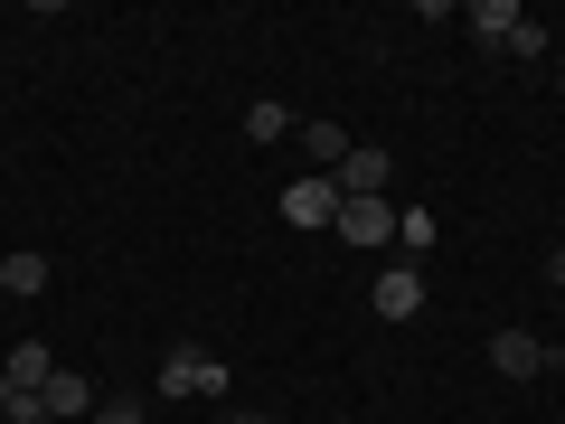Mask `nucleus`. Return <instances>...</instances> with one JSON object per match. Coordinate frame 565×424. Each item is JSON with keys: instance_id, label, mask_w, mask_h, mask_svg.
I'll use <instances>...</instances> for the list:
<instances>
[{"instance_id": "nucleus-1", "label": "nucleus", "mask_w": 565, "mask_h": 424, "mask_svg": "<svg viewBox=\"0 0 565 424\" xmlns=\"http://www.w3.org/2000/svg\"><path fill=\"white\" fill-rule=\"evenodd\" d=\"M471 39L500 47V57H546V29L527 20L519 0H471Z\"/></svg>"}, {"instance_id": "nucleus-2", "label": "nucleus", "mask_w": 565, "mask_h": 424, "mask_svg": "<svg viewBox=\"0 0 565 424\" xmlns=\"http://www.w3.org/2000/svg\"><path fill=\"white\" fill-rule=\"evenodd\" d=\"M226 386H236V378H226V359H217V349H199V340H180L161 359V396H226Z\"/></svg>"}, {"instance_id": "nucleus-3", "label": "nucleus", "mask_w": 565, "mask_h": 424, "mask_svg": "<svg viewBox=\"0 0 565 424\" xmlns=\"http://www.w3.org/2000/svg\"><path fill=\"white\" fill-rule=\"evenodd\" d=\"M330 226H340L349 255H377V245H396V208H386V199H340V218H330Z\"/></svg>"}, {"instance_id": "nucleus-4", "label": "nucleus", "mask_w": 565, "mask_h": 424, "mask_svg": "<svg viewBox=\"0 0 565 424\" xmlns=\"http://www.w3.org/2000/svg\"><path fill=\"white\" fill-rule=\"evenodd\" d=\"M340 180V199H386V180H396V151L386 141H349V161L330 170Z\"/></svg>"}, {"instance_id": "nucleus-5", "label": "nucleus", "mask_w": 565, "mask_h": 424, "mask_svg": "<svg viewBox=\"0 0 565 424\" xmlns=\"http://www.w3.org/2000/svg\"><path fill=\"white\" fill-rule=\"evenodd\" d=\"M490 368H500V378H546L556 349H546L537 330H490Z\"/></svg>"}, {"instance_id": "nucleus-6", "label": "nucleus", "mask_w": 565, "mask_h": 424, "mask_svg": "<svg viewBox=\"0 0 565 424\" xmlns=\"http://www.w3.org/2000/svg\"><path fill=\"white\" fill-rule=\"evenodd\" d=\"M367 303H377V321H415V311H424V274H415V264H386Z\"/></svg>"}, {"instance_id": "nucleus-7", "label": "nucleus", "mask_w": 565, "mask_h": 424, "mask_svg": "<svg viewBox=\"0 0 565 424\" xmlns=\"http://www.w3.org/2000/svg\"><path fill=\"white\" fill-rule=\"evenodd\" d=\"M282 218H292V226H330V218H340V180H330V170H321V180H292V189H282Z\"/></svg>"}, {"instance_id": "nucleus-8", "label": "nucleus", "mask_w": 565, "mask_h": 424, "mask_svg": "<svg viewBox=\"0 0 565 424\" xmlns=\"http://www.w3.org/2000/svg\"><path fill=\"white\" fill-rule=\"evenodd\" d=\"M0 378H20V386H47V378H57V349H47V340H20L10 359H0Z\"/></svg>"}, {"instance_id": "nucleus-9", "label": "nucleus", "mask_w": 565, "mask_h": 424, "mask_svg": "<svg viewBox=\"0 0 565 424\" xmlns=\"http://www.w3.org/2000/svg\"><path fill=\"white\" fill-rule=\"evenodd\" d=\"M39 396H47V415H95V386H85L76 368H57V378H47Z\"/></svg>"}, {"instance_id": "nucleus-10", "label": "nucleus", "mask_w": 565, "mask_h": 424, "mask_svg": "<svg viewBox=\"0 0 565 424\" xmlns=\"http://www.w3.org/2000/svg\"><path fill=\"white\" fill-rule=\"evenodd\" d=\"M0 293H20V303L47 293V255H29V245H20V255H0Z\"/></svg>"}, {"instance_id": "nucleus-11", "label": "nucleus", "mask_w": 565, "mask_h": 424, "mask_svg": "<svg viewBox=\"0 0 565 424\" xmlns=\"http://www.w3.org/2000/svg\"><path fill=\"white\" fill-rule=\"evenodd\" d=\"M302 151H311L321 170H340V161H349V132H340V123H302Z\"/></svg>"}, {"instance_id": "nucleus-12", "label": "nucleus", "mask_w": 565, "mask_h": 424, "mask_svg": "<svg viewBox=\"0 0 565 424\" xmlns=\"http://www.w3.org/2000/svg\"><path fill=\"white\" fill-rule=\"evenodd\" d=\"M0 415H10V424H47V396L20 386V378H0Z\"/></svg>"}, {"instance_id": "nucleus-13", "label": "nucleus", "mask_w": 565, "mask_h": 424, "mask_svg": "<svg viewBox=\"0 0 565 424\" xmlns=\"http://www.w3.org/2000/svg\"><path fill=\"white\" fill-rule=\"evenodd\" d=\"M282 132H292L282 104H245V141H282Z\"/></svg>"}, {"instance_id": "nucleus-14", "label": "nucleus", "mask_w": 565, "mask_h": 424, "mask_svg": "<svg viewBox=\"0 0 565 424\" xmlns=\"http://www.w3.org/2000/svg\"><path fill=\"white\" fill-rule=\"evenodd\" d=\"M396 245H434V208H396Z\"/></svg>"}, {"instance_id": "nucleus-15", "label": "nucleus", "mask_w": 565, "mask_h": 424, "mask_svg": "<svg viewBox=\"0 0 565 424\" xmlns=\"http://www.w3.org/2000/svg\"><path fill=\"white\" fill-rule=\"evenodd\" d=\"M95 424H151V415H141L132 396H114V405H95Z\"/></svg>"}, {"instance_id": "nucleus-16", "label": "nucleus", "mask_w": 565, "mask_h": 424, "mask_svg": "<svg viewBox=\"0 0 565 424\" xmlns=\"http://www.w3.org/2000/svg\"><path fill=\"white\" fill-rule=\"evenodd\" d=\"M217 424H274V415H255V405H226V415Z\"/></svg>"}, {"instance_id": "nucleus-17", "label": "nucleus", "mask_w": 565, "mask_h": 424, "mask_svg": "<svg viewBox=\"0 0 565 424\" xmlns=\"http://www.w3.org/2000/svg\"><path fill=\"white\" fill-rule=\"evenodd\" d=\"M546 283H565V245H546Z\"/></svg>"}]
</instances>
